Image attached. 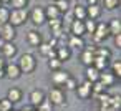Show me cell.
<instances>
[{"label": "cell", "mask_w": 121, "mask_h": 111, "mask_svg": "<svg viewBox=\"0 0 121 111\" xmlns=\"http://www.w3.org/2000/svg\"><path fill=\"white\" fill-rule=\"evenodd\" d=\"M113 38H114V47L116 48H121V33L119 35H114Z\"/></svg>", "instance_id": "cell-39"}, {"label": "cell", "mask_w": 121, "mask_h": 111, "mask_svg": "<svg viewBox=\"0 0 121 111\" xmlns=\"http://www.w3.org/2000/svg\"><path fill=\"white\" fill-rule=\"evenodd\" d=\"M86 5H99V0H85Z\"/></svg>", "instance_id": "cell-41"}, {"label": "cell", "mask_w": 121, "mask_h": 111, "mask_svg": "<svg viewBox=\"0 0 121 111\" xmlns=\"http://www.w3.org/2000/svg\"><path fill=\"white\" fill-rule=\"evenodd\" d=\"M45 99H47V93H45L43 90H40V88L32 90V91H30V94H28V101H30V106H32V108L40 106Z\"/></svg>", "instance_id": "cell-6"}, {"label": "cell", "mask_w": 121, "mask_h": 111, "mask_svg": "<svg viewBox=\"0 0 121 111\" xmlns=\"http://www.w3.org/2000/svg\"><path fill=\"white\" fill-rule=\"evenodd\" d=\"M95 61V48H83L81 50V63L85 66H91Z\"/></svg>", "instance_id": "cell-17"}, {"label": "cell", "mask_w": 121, "mask_h": 111, "mask_svg": "<svg viewBox=\"0 0 121 111\" xmlns=\"http://www.w3.org/2000/svg\"><path fill=\"white\" fill-rule=\"evenodd\" d=\"M37 48H38V53H40L42 56H45V58H48V60H50V58H56V51H55V48H53L48 42H42Z\"/></svg>", "instance_id": "cell-13"}, {"label": "cell", "mask_w": 121, "mask_h": 111, "mask_svg": "<svg viewBox=\"0 0 121 111\" xmlns=\"http://www.w3.org/2000/svg\"><path fill=\"white\" fill-rule=\"evenodd\" d=\"M28 2H30V0H10L9 5L12 7V10L13 9H27L28 7Z\"/></svg>", "instance_id": "cell-31"}, {"label": "cell", "mask_w": 121, "mask_h": 111, "mask_svg": "<svg viewBox=\"0 0 121 111\" xmlns=\"http://www.w3.org/2000/svg\"><path fill=\"white\" fill-rule=\"evenodd\" d=\"M76 96L80 98V99H88L91 94H93V83H90V81H83V83H80L78 86H76Z\"/></svg>", "instance_id": "cell-9"}, {"label": "cell", "mask_w": 121, "mask_h": 111, "mask_svg": "<svg viewBox=\"0 0 121 111\" xmlns=\"http://www.w3.org/2000/svg\"><path fill=\"white\" fill-rule=\"evenodd\" d=\"M47 99L53 106H63V104H66V93L61 86H53L47 93Z\"/></svg>", "instance_id": "cell-3"}, {"label": "cell", "mask_w": 121, "mask_h": 111, "mask_svg": "<svg viewBox=\"0 0 121 111\" xmlns=\"http://www.w3.org/2000/svg\"><path fill=\"white\" fill-rule=\"evenodd\" d=\"M85 7H86V18H90V20H98V18L101 17L103 9H101L99 5H85Z\"/></svg>", "instance_id": "cell-20"}, {"label": "cell", "mask_w": 121, "mask_h": 111, "mask_svg": "<svg viewBox=\"0 0 121 111\" xmlns=\"http://www.w3.org/2000/svg\"><path fill=\"white\" fill-rule=\"evenodd\" d=\"M104 91H106V86H104L103 83H99V81L93 83V94H91V96H98V94H101V93H104Z\"/></svg>", "instance_id": "cell-35"}, {"label": "cell", "mask_w": 121, "mask_h": 111, "mask_svg": "<svg viewBox=\"0 0 121 111\" xmlns=\"http://www.w3.org/2000/svg\"><path fill=\"white\" fill-rule=\"evenodd\" d=\"M83 23H85V33H90V35H93L95 33V30H96V20H90V18H86V20H83Z\"/></svg>", "instance_id": "cell-29"}, {"label": "cell", "mask_w": 121, "mask_h": 111, "mask_svg": "<svg viewBox=\"0 0 121 111\" xmlns=\"http://www.w3.org/2000/svg\"><path fill=\"white\" fill-rule=\"evenodd\" d=\"M91 37H93V42H95V43H103L106 38H109L108 23H104V22H98V23H96V30H95V33H93Z\"/></svg>", "instance_id": "cell-5"}, {"label": "cell", "mask_w": 121, "mask_h": 111, "mask_svg": "<svg viewBox=\"0 0 121 111\" xmlns=\"http://www.w3.org/2000/svg\"><path fill=\"white\" fill-rule=\"evenodd\" d=\"M17 37V28L12 27L10 23H4L0 25V40L4 42H13Z\"/></svg>", "instance_id": "cell-7"}, {"label": "cell", "mask_w": 121, "mask_h": 111, "mask_svg": "<svg viewBox=\"0 0 121 111\" xmlns=\"http://www.w3.org/2000/svg\"><path fill=\"white\" fill-rule=\"evenodd\" d=\"M35 109H37V111H53V104H52L48 99H45V101H43L40 106H37Z\"/></svg>", "instance_id": "cell-38"}, {"label": "cell", "mask_w": 121, "mask_h": 111, "mask_svg": "<svg viewBox=\"0 0 121 111\" xmlns=\"http://www.w3.org/2000/svg\"><path fill=\"white\" fill-rule=\"evenodd\" d=\"M9 17H10V9L2 5V7H0V25L9 23Z\"/></svg>", "instance_id": "cell-30"}, {"label": "cell", "mask_w": 121, "mask_h": 111, "mask_svg": "<svg viewBox=\"0 0 121 111\" xmlns=\"http://www.w3.org/2000/svg\"><path fill=\"white\" fill-rule=\"evenodd\" d=\"M53 5L58 9V12H60L61 15L66 13V12H70V2H68V0H58V2H55Z\"/></svg>", "instance_id": "cell-28"}, {"label": "cell", "mask_w": 121, "mask_h": 111, "mask_svg": "<svg viewBox=\"0 0 121 111\" xmlns=\"http://www.w3.org/2000/svg\"><path fill=\"white\" fill-rule=\"evenodd\" d=\"M108 30H109V37L119 35L121 33V22H119V18H111L109 23H108Z\"/></svg>", "instance_id": "cell-24"}, {"label": "cell", "mask_w": 121, "mask_h": 111, "mask_svg": "<svg viewBox=\"0 0 121 111\" xmlns=\"http://www.w3.org/2000/svg\"><path fill=\"white\" fill-rule=\"evenodd\" d=\"M93 66L99 71H106V68L109 66V58H101V56H95Z\"/></svg>", "instance_id": "cell-26"}, {"label": "cell", "mask_w": 121, "mask_h": 111, "mask_svg": "<svg viewBox=\"0 0 121 111\" xmlns=\"http://www.w3.org/2000/svg\"><path fill=\"white\" fill-rule=\"evenodd\" d=\"M55 51H56V58L63 63V61H68L70 58H71V50L68 48V47H65V45H58L56 48H55Z\"/></svg>", "instance_id": "cell-19"}, {"label": "cell", "mask_w": 121, "mask_h": 111, "mask_svg": "<svg viewBox=\"0 0 121 111\" xmlns=\"http://www.w3.org/2000/svg\"><path fill=\"white\" fill-rule=\"evenodd\" d=\"M13 109V104L7 99V98H2L0 99V111H12Z\"/></svg>", "instance_id": "cell-37"}, {"label": "cell", "mask_w": 121, "mask_h": 111, "mask_svg": "<svg viewBox=\"0 0 121 111\" xmlns=\"http://www.w3.org/2000/svg\"><path fill=\"white\" fill-rule=\"evenodd\" d=\"M12 111H17V109H12Z\"/></svg>", "instance_id": "cell-45"}, {"label": "cell", "mask_w": 121, "mask_h": 111, "mask_svg": "<svg viewBox=\"0 0 121 111\" xmlns=\"http://www.w3.org/2000/svg\"><path fill=\"white\" fill-rule=\"evenodd\" d=\"M99 111H114L109 104H99Z\"/></svg>", "instance_id": "cell-40"}, {"label": "cell", "mask_w": 121, "mask_h": 111, "mask_svg": "<svg viewBox=\"0 0 121 111\" xmlns=\"http://www.w3.org/2000/svg\"><path fill=\"white\" fill-rule=\"evenodd\" d=\"M17 65H18L22 75H32L37 70V58L32 53H22L18 61H17Z\"/></svg>", "instance_id": "cell-1"}, {"label": "cell", "mask_w": 121, "mask_h": 111, "mask_svg": "<svg viewBox=\"0 0 121 111\" xmlns=\"http://www.w3.org/2000/svg\"><path fill=\"white\" fill-rule=\"evenodd\" d=\"M20 111H37L35 108H32V106H27V108H22Z\"/></svg>", "instance_id": "cell-42"}, {"label": "cell", "mask_w": 121, "mask_h": 111, "mask_svg": "<svg viewBox=\"0 0 121 111\" xmlns=\"http://www.w3.org/2000/svg\"><path fill=\"white\" fill-rule=\"evenodd\" d=\"M45 10V17H47V20H55V18H61V13L58 12V9L52 4V5H48V7H45L43 9Z\"/></svg>", "instance_id": "cell-25"}, {"label": "cell", "mask_w": 121, "mask_h": 111, "mask_svg": "<svg viewBox=\"0 0 121 111\" xmlns=\"http://www.w3.org/2000/svg\"><path fill=\"white\" fill-rule=\"evenodd\" d=\"M66 47L73 51V50H83L86 45H85L83 37H75V35H70V38H68V45H66Z\"/></svg>", "instance_id": "cell-15"}, {"label": "cell", "mask_w": 121, "mask_h": 111, "mask_svg": "<svg viewBox=\"0 0 121 111\" xmlns=\"http://www.w3.org/2000/svg\"><path fill=\"white\" fill-rule=\"evenodd\" d=\"M12 104H17V103H20L22 99H23V91L18 88V86H12V88H9L7 90V96H5Z\"/></svg>", "instance_id": "cell-12"}, {"label": "cell", "mask_w": 121, "mask_h": 111, "mask_svg": "<svg viewBox=\"0 0 121 111\" xmlns=\"http://www.w3.org/2000/svg\"><path fill=\"white\" fill-rule=\"evenodd\" d=\"M48 22V27H50V30H52V33H55V37L58 38L60 35H61V32H63V20L61 18H55V20H47Z\"/></svg>", "instance_id": "cell-18"}, {"label": "cell", "mask_w": 121, "mask_h": 111, "mask_svg": "<svg viewBox=\"0 0 121 111\" xmlns=\"http://www.w3.org/2000/svg\"><path fill=\"white\" fill-rule=\"evenodd\" d=\"M70 76H71V75H70V71H66V70L52 71V83H53L55 86H61V88H63L65 81H66Z\"/></svg>", "instance_id": "cell-11"}, {"label": "cell", "mask_w": 121, "mask_h": 111, "mask_svg": "<svg viewBox=\"0 0 121 111\" xmlns=\"http://www.w3.org/2000/svg\"><path fill=\"white\" fill-rule=\"evenodd\" d=\"M28 20H32V23L37 25V27L43 25V23L47 22V17H45V10H43V7L35 5V7L28 12Z\"/></svg>", "instance_id": "cell-4"}, {"label": "cell", "mask_w": 121, "mask_h": 111, "mask_svg": "<svg viewBox=\"0 0 121 111\" xmlns=\"http://www.w3.org/2000/svg\"><path fill=\"white\" fill-rule=\"evenodd\" d=\"M70 33L75 35V37H83L85 35V23H83V20H71Z\"/></svg>", "instance_id": "cell-14"}, {"label": "cell", "mask_w": 121, "mask_h": 111, "mask_svg": "<svg viewBox=\"0 0 121 111\" xmlns=\"http://www.w3.org/2000/svg\"><path fill=\"white\" fill-rule=\"evenodd\" d=\"M61 61L58 60V58H50L48 60V68L52 70V71H58V70H61Z\"/></svg>", "instance_id": "cell-33"}, {"label": "cell", "mask_w": 121, "mask_h": 111, "mask_svg": "<svg viewBox=\"0 0 121 111\" xmlns=\"http://www.w3.org/2000/svg\"><path fill=\"white\" fill-rule=\"evenodd\" d=\"M0 53H2V58H5V60H13L18 53V47L13 42H5L4 47L0 48Z\"/></svg>", "instance_id": "cell-8"}, {"label": "cell", "mask_w": 121, "mask_h": 111, "mask_svg": "<svg viewBox=\"0 0 121 111\" xmlns=\"http://www.w3.org/2000/svg\"><path fill=\"white\" fill-rule=\"evenodd\" d=\"M42 42H43V38H42V33H40V32L30 30V32L27 33V43H28L30 47H35V48H37Z\"/></svg>", "instance_id": "cell-16"}, {"label": "cell", "mask_w": 121, "mask_h": 111, "mask_svg": "<svg viewBox=\"0 0 121 111\" xmlns=\"http://www.w3.org/2000/svg\"><path fill=\"white\" fill-rule=\"evenodd\" d=\"M4 71H5V78H9V80H18L22 76V71H20L18 65L13 63V61H7Z\"/></svg>", "instance_id": "cell-10"}, {"label": "cell", "mask_w": 121, "mask_h": 111, "mask_svg": "<svg viewBox=\"0 0 121 111\" xmlns=\"http://www.w3.org/2000/svg\"><path fill=\"white\" fill-rule=\"evenodd\" d=\"M99 83H103L106 88H109V86H113L114 83H116V78L111 75V71H101L99 73V80H98Z\"/></svg>", "instance_id": "cell-23"}, {"label": "cell", "mask_w": 121, "mask_h": 111, "mask_svg": "<svg viewBox=\"0 0 121 111\" xmlns=\"http://www.w3.org/2000/svg\"><path fill=\"white\" fill-rule=\"evenodd\" d=\"M52 2H53V4H55V2H58V0H52Z\"/></svg>", "instance_id": "cell-44"}, {"label": "cell", "mask_w": 121, "mask_h": 111, "mask_svg": "<svg viewBox=\"0 0 121 111\" xmlns=\"http://www.w3.org/2000/svg\"><path fill=\"white\" fill-rule=\"evenodd\" d=\"M28 22V10L27 9H10V17H9V23L12 27H22Z\"/></svg>", "instance_id": "cell-2"}, {"label": "cell", "mask_w": 121, "mask_h": 111, "mask_svg": "<svg viewBox=\"0 0 121 111\" xmlns=\"http://www.w3.org/2000/svg\"><path fill=\"white\" fill-rule=\"evenodd\" d=\"M99 70H96L93 65L91 66H86V70H85V80L86 81H90V83H96L98 80H99Z\"/></svg>", "instance_id": "cell-21"}, {"label": "cell", "mask_w": 121, "mask_h": 111, "mask_svg": "<svg viewBox=\"0 0 121 111\" xmlns=\"http://www.w3.org/2000/svg\"><path fill=\"white\" fill-rule=\"evenodd\" d=\"M95 56L109 58V56H111V51H109L108 48H103V47H96V48H95Z\"/></svg>", "instance_id": "cell-32"}, {"label": "cell", "mask_w": 121, "mask_h": 111, "mask_svg": "<svg viewBox=\"0 0 121 111\" xmlns=\"http://www.w3.org/2000/svg\"><path fill=\"white\" fill-rule=\"evenodd\" d=\"M9 2H10V0H0V4H2V5H9Z\"/></svg>", "instance_id": "cell-43"}, {"label": "cell", "mask_w": 121, "mask_h": 111, "mask_svg": "<svg viewBox=\"0 0 121 111\" xmlns=\"http://www.w3.org/2000/svg\"><path fill=\"white\" fill-rule=\"evenodd\" d=\"M71 15H73V20H86V7L81 4H76L71 10Z\"/></svg>", "instance_id": "cell-22"}, {"label": "cell", "mask_w": 121, "mask_h": 111, "mask_svg": "<svg viewBox=\"0 0 121 111\" xmlns=\"http://www.w3.org/2000/svg\"><path fill=\"white\" fill-rule=\"evenodd\" d=\"M103 2V7L106 10H114L119 7V0H101Z\"/></svg>", "instance_id": "cell-34"}, {"label": "cell", "mask_w": 121, "mask_h": 111, "mask_svg": "<svg viewBox=\"0 0 121 111\" xmlns=\"http://www.w3.org/2000/svg\"><path fill=\"white\" fill-rule=\"evenodd\" d=\"M109 68H111V75L119 80L121 78V60H114L113 63H109Z\"/></svg>", "instance_id": "cell-27"}, {"label": "cell", "mask_w": 121, "mask_h": 111, "mask_svg": "<svg viewBox=\"0 0 121 111\" xmlns=\"http://www.w3.org/2000/svg\"><path fill=\"white\" fill-rule=\"evenodd\" d=\"M63 86H65V90L75 91V90H76V86H78V81H76V80H75L73 76H70V78H68V80L65 81V85H63Z\"/></svg>", "instance_id": "cell-36"}]
</instances>
